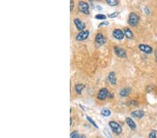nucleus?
Listing matches in <instances>:
<instances>
[{
    "label": "nucleus",
    "mask_w": 157,
    "mask_h": 138,
    "mask_svg": "<svg viewBox=\"0 0 157 138\" xmlns=\"http://www.w3.org/2000/svg\"><path fill=\"white\" fill-rule=\"evenodd\" d=\"M140 21V17L138 16V14H136V13H131L129 15V20H128V23L129 25L131 27H136L137 26L138 24L139 23Z\"/></svg>",
    "instance_id": "obj_1"
},
{
    "label": "nucleus",
    "mask_w": 157,
    "mask_h": 138,
    "mask_svg": "<svg viewBox=\"0 0 157 138\" xmlns=\"http://www.w3.org/2000/svg\"><path fill=\"white\" fill-rule=\"evenodd\" d=\"M109 126L111 128L112 131L115 133V135H120L122 132V128H121V125L119 124L117 122L115 121H110L108 123Z\"/></svg>",
    "instance_id": "obj_2"
},
{
    "label": "nucleus",
    "mask_w": 157,
    "mask_h": 138,
    "mask_svg": "<svg viewBox=\"0 0 157 138\" xmlns=\"http://www.w3.org/2000/svg\"><path fill=\"white\" fill-rule=\"evenodd\" d=\"M78 9L80 11L85 15H89V4L85 1H81L78 2Z\"/></svg>",
    "instance_id": "obj_3"
},
{
    "label": "nucleus",
    "mask_w": 157,
    "mask_h": 138,
    "mask_svg": "<svg viewBox=\"0 0 157 138\" xmlns=\"http://www.w3.org/2000/svg\"><path fill=\"white\" fill-rule=\"evenodd\" d=\"M114 52L115 54L119 58L125 59L127 57V54H126V51L124 49L121 48L120 47H114Z\"/></svg>",
    "instance_id": "obj_4"
},
{
    "label": "nucleus",
    "mask_w": 157,
    "mask_h": 138,
    "mask_svg": "<svg viewBox=\"0 0 157 138\" xmlns=\"http://www.w3.org/2000/svg\"><path fill=\"white\" fill-rule=\"evenodd\" d=\"M109 93H110V92L106 88L101 89L100 91H99V93H98L97 98L100 101H103V100L106 99L107 98H108Z\"/></svg>",
    "instance_id": "obj_5"
},
{
    "label": "nucleus",
    "mask_w": 157,
    "mask_h": 138,
    "mask_svg": "<svg viewBox=\"0 0 157 138\" xmlns=\"http://www.w3.org/2000/svg\"><path fill=\"white\" fill-rule=\"evenodd\" d=\"M89 35V31L88 30H83L77 34L76 39L78 41H83L88 39Z\"/></svg>",
    "instance_id": "obj_6"
},
{
    "label": "nucleus",
    "mask_w": 157,
    "mask_h": 138,
    "mask_svg": "<svg viewBox=\"0 0 157 138\" xmlns=\"http://www.w3.org/2000/svg\"><path fill=\"white\" fill-rule=\"evenodd\" d=\"M113 36L117 40H122V39H124L125 35L124 31H121L119 29H115L113 31Z\"/></svg>",
    "instance_id": "obj_7"
},
{
    "label": "nucleus",
    "mask_w": 157,
    "mask_h": 138,
    "mask_svg": "<svg viewBox=\"0 0 157 138\" xmlns=\"http://www.w3.org/2000/svg\"><path fill=\"white\" fill-rule=\"evenodd\" d=\"M73 23H74L75 25H76V28L78 29V31H83L86 27V25L85 23H83V21L79 18H76L73 20Z\"/></svg>",
    "instance_id": "obj_8"
},
{
    "label": "nucleus",
    "mask_w": 157,
    "mask_h": 138,
    "mask_svg": "<svg viewBox=\"0 0 157 138\" xmlns=\"http://www.w3.org/2000/svg\"><path fill=\"white\" fill-rule=\"evenodd\" d=\"M138 47L141 51L145 52V53H146V54H148V55L152 54V52H153V49H152V47H151V46H150L148 45L140 44V45H139Z\"/></svg>",
    "instance_id": "obj_9"
},
{
    "label": "nucleus",
    "mask_w": 157,
    "mask_h": 138,
    "mask_svg": "<svg viewBox=\"0 0 157 138\" xmlns=\"http://www.w3.org/2000/svg\"><path fill=\"white\" fill-rule=\"evenodd\" d=\"M95 41L97 44H98L99 45H103L104 44H105L106 43V40H105V37L101 33H99V34H97L95 38Z\"/></svg>",
    "instance_id": "obj_10"
},
{
    "label": "nucleus",
    "mask_w": 157,
    "mask_h": 138,
    "mask_svg": "<svg viewBox=\"0 0 157 138\" xmlns=\"http://www.w3.org/2000/svg\"><path fill=\"white\" fill-rule=\"evenodd\" d=\"M125 121H126V124L129 126V128H130L132 131H136V128H137V125H136V122L134 121L132 119L130 118V117H126V119H125Z\"/></svg>",
    "instance_id": "obj_11"
},
{
    "label": "nucleus",
    "mask_w": 157,
    "mask_h": 138,
    "mask_svg": "<svg viewBox=\"0 0 157 138\" xmlns=\"http://www.w3.org/2000/svg\"><path fill=\"white\" fill-rule=\"evenodd\" d=\"M131 116L136 119H142L145 116V112L141 109H138V110L133 111L131 113Z\"/></svg>",
    "instance_id": "obj_12"
},
{
    "label": "nucleus",
    "mask_w": 157,
    "mask_h": 138,
    "mask_svg": "<svg viewBox=\"0 0 157 138\" xmlns=\"http://www.w3.org/2000/svg\"><path fill=\"white\" fill-rule=\"evenodd\" d=\"M131 92V89L130 87H125L119 91V95L121 97H127Z\"/></svg>",
    "instance_id": "obj_13"
},
{
    "label": "nucleus",
    "mask_w": 157,
    "mask_h": 138,
    "mask_svg": "<svg viewBox=\"0 0 157 138\" xmlns=\"http://www.w3.org/2000/svg\"><path fill=\"white\" fill-rule=\"evenodd\" d=\"M108 80L109 82H110V84L112 85H115L117 84V78L116 75H115V72H110V73L108 74Z\"/></svg>",
    "instance_id": "obj_14"
},
{
    "label": "nucleus",
    "mask_w": 157,
    "mask_h": 138,
    "mask_svg": "<svg viewBox=\"0 0 157 138\" xmlns=\"http://www.w3.org/2000/svg\"><path fill=\"white\" fill-rule=\"evenodd\" d=\"M124 33L125 36H126L128 39H130V40H131V39H134V34H133L132 31H131L129 28H128V27L124 28Z\"/></svg>",
    "instance_id": "obj_15"
},
{
    "label": "nucleus",
    "mask_w": 157,
    "mask_h": 138,
    "mask_svg": "<svg viewBox=\"0 0 157 138\" xmlns=\"http://www.w3.org/2000/svg\"><path fill=\"white\" fill-rule=\"evenodd\" d=\"M85 88V85H83V84H77L75 86V90L78 94H81L82 91Z\"/></svg>",
    "instance_id": "obj_16"
},
{
    "label": "nucleus",
    "mask_w": 157,
    "mask_h": 138,
    "mask_svg": "<svg viewBox=\"0 0 157 138\" xmlns=\"http://www.w3.org/2000/svg\"><path fill=\"white\" fill-rule=\"evenodd\" d=\"M101 114L105 117H108L111 115V111L108 108H103L101 110Z\"/></svg>",
    "instance_id": "obj_17"
},
{
    "label": "nucleus",
    "mask_w": 157,
    "mask_h": 138,
    "mask_svg": "<svg viewBox=\"0 0 157 138\" xmlns=\"http://www.w3.org/2000/svg\"><path fill=\"white\" fill-rule=\"evenodd\" d=\"M70 137L71 138H85V136L84 135L79 134L78 131H73V132L70 133Z\"/></svg>",
    "instance_id": "obj_18"
},
{
    "label": "nucleus",
    "mask_w": 157,
    "mask_h": 138,
    "mask_svg": "<svg viewBox=\"0 0 157 138\" xmlns=\"http://www.w3.org/2000/svg\"><path fill=\"white\" fill-rule=\"evenodd\" d=\"M105 1L110 6H116L119 4V0H105Z\"/></svg>",
    "instance_id": "obj_19"
},
{
    "label": "nucleus",
    "mask_w": 157,
    "mask_h": 138,
    "mask_svg": "<svg viewBox=\"0 0 157 138\" xmlns=\"http://www.w3.org/2000/svg\"><path fill=\"white\" fill-rule=\"evenodd\" d=\"M86 119H87V120L89 122V123H91V124L94 127V128H99V126H98V125H97V123H96L95 121H94V119H93L92 118H91V117H86Z\"/></svg>",
    "instance_id": "obj_20"
},
{
    "label": "nucleus",
    "mask_w": 157,
    "mask_h": 138,
    "mask_svg": "<svg viewBox=\"0 0 157 138\" xmlns=\"http://www.w3.org/2000/svg\"><path fill=\"white\" fill-rule=\"evenodd\" d=\"M94 18L97 19V20H105L107 18V16L104 14H101V13H99L97 15H95Z\"/></svg>",
    "instance_id": "obj_21"
},
{
    "label": "nucleus",
    "mask_w": 157,
    "mask_h": 138,
    "mask_svg": "<svg viewBox=\"0 0 157 138\" xmlns=\"http://www.w3.org/2000/svg\"><path fill=\"white\" fill-rule=\"evenodd\" d=\"M103 133L107 137H110V138L112 137V135L110 134V132H109V130L108 129V128H104V129H103Z\"/></svg>",
    "instance_id": "obj_22"
},
{
    "label": "nucleus",
    "mask_w": 157,
    "mask_h": 138,
    "mask_svg": "<svg viewBox=\"0 0 157 138\" xmlns=\"http://www.w3.org/2000/svg\"><path fill=\"white\" fill-rule=\"evenodd\" d=\"M156 134H157V131L156 130H153L150 132V134H149V137L150 138H156Z\"/></svg>",
    "instance_id": "obj_23"
},
{
    "label": "nucleus",
    "mask_w": 157,
    "mask_h": 138,
    "mask_svg": "<svg viewBox=\"0 0 157 138\" xmlns=\"http://www.w3.org/2000/svg\"><path fill=\"white\" fill-rule=\"evenodd\" d=\"M118 15H119V12H113L112 13L108 14V17H110V18H115V17H117L118 16Z\"/></svg>",
    "instance_id": "obj_24"
},
{
    "label": "nucleus",
    "mask_w": 157,
    "mask_h": 138,
    "mask_svg": "<svg viewBox=\"0 0 157 138\" xmlns=\"http://www.w3.org/2000/svg\"><path fill=\"white\" fill-rule=\"evenodd\" d=\"M108 25H109V23L108 21L102 22V23H101L99 25V27H103V26H108Z\"/></svg>",
    "instance_id": "obj_25"
},
{
    "label": "nucleus",
    "mask_w": 157,
    "mask_h": 138,
    "mask_svg": "<svg viewBox=\"0 0 157 138\" xmlns=\"http://www.w3.org/2000/svg\"><path fill=\"white\" fill-rule=\"evenodd\" d=\"M128 103H129V105H134V106L138 105V103L136 101H130V102Z\"/></svg>",
    "instance_id": "obj_26"
},
{
    "label": "nucleus",
    "mask_w": 157,
    "mask_h": 138,
    "mask_svg": "<svg viewBox=\"0 0 157 138\" xmlns=\"http://www.w3.org/2000/svg\"><path fill=\"white\" fill-rule=\"evenodd\" d=\"M70 11H72L73 8H74V1H73V0H70Z\"/></svg>",
    "instance_id": "obj_27"
},
{
    "label": "nucleus",
    "mask_w": 157,
    "mask_h": 138,
    "mask_svg": "<svg viewBox=\"0 0 157 138\" xmlns=\"http://www.w3.org/2000/svg\"><path fill=\"white\" fill-rule=\"evenodd\" d=\"M144 11H145V13L147 14V15H149V14L150 13V9H149L147 7H145V9H144Z\"/></svg>",
    "instance_id": "obj_28"
},
{
    "label": "nucleus",
    "mask_w": 157,
    "mask_h": 138,
    "mask_svg": "<svg viewBox=\"0 0 157 138\" xmlns=\"http://www.w3.org/2000/svg\"><path fill=\"white\" fill-rule=\"evenodd\" d=\"M96 8H97V10H99V11L103 10V7H101V6H99V5H97V7H96Z\"/></svg>",
    "instance_id": "obj_29"
},
{
    "label": "nucleus",
    "mask_w": 157,
    "mask_h": 138,
    "mask_svg": "<svg viewBox=\"0 0 157 138\" xmlns=\"http://www.w3.org/2000/svg\"><path fill=\"white\" fill-rule=\"evenodd\" d=\"M155 58H156V61L157 63V47H156V50H155Z\"/></svg>",
    "instance_id": "obj_30"
},
{
    "label": "nucleus",
    "mask_w": 157,
    "mask_h": 138,
    "mask_svg": "<svg viewBox=\"0 0 157 138\" xmlns=\"http://www.w3.org/2000/svg\"><path fill=\"white\" fill-rule=\"evenodd\" d=\"M70 126H72V124H73V118H72V117H70Z\"/></svg>",
    "instance_id": "obj_31"
},
{
    "label": "nucleus",
    "mask_w": 157,
    "mask_h": 138,
    "mask_svg": "<svg viewBox=\"0 0 157 138\" xmlns=\"http://www.w3.org/2000/svg\"><path fill=\"white\" fill-rule=\"evenodd\" d=\"M89 2H91L92 4V2H94V1H99L100 0H89Z\"/></svg>",
    "instance_id": "obj_32"
}]
</instances>
